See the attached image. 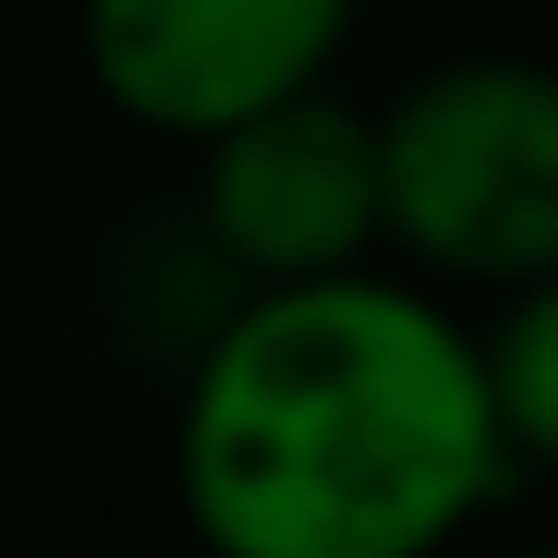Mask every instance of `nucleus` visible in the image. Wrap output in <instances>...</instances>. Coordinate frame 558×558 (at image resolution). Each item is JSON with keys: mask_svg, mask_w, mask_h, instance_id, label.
Instances as JSON below:
<instances>
[{"mask_svg": "<svg viewBox=\"0 0 558 558\" xmlns=\"http://www.w3.org/2000/svg\"><path fill=\"white\" fill-rule=\"evenodd\" d=\"M474 359H485V401L517 474H558V264L496 295V327L474 338Z\"/></svg>", "mask_w": 558, "mask_h": 558, "instance_id": "nucleus-5", "label": "nucleus"}, {"mask_svg": "<svg viewBox=\"0 0 558 558\" xmlns=\"http://www.w3.org/2000/svg\"><path fill=\"white\" fill-rule=\"evenodd\" d=\"M359 0H85V74L148 137H211L295 85H327Z\"/></svg>", "mask_w": 558, "mask_h": 558, "instance_id": "nucleus-4", "label": "nucleus"}, {"mask_svg": "<svg viewBox=\"0 0 558 558\" xmlns=\"http://www.w3.org/2000/svg\"><path fill=\"white\" fill-rule=\"evenodd\" d=\"M379 243L422 284H527L558 264V63L453 53L379 106Z\"/></svg>", "mask_w": 558, "mask_h": 558, "instance_id": "nucleus-2", "label": "nucleus"}, {"mask_svg": "<svg viewBox=\"0 0 558 558\" xmlns=\"http://www.w3.org/2000/svg\"><path fill=\"white\" fill-rule=\"evenodd\" d=\"M201 243L232 284H306L379 253V117L295 85L201 137Z\"/></svg>", "mask_w": 558, "mask_h": 558, "instance_id": "nucleus-3", "label": "nucleus"}, {"mask_svg": "<svg viewBox=\"0 0 558 558\" xmlns=\"http://www.w3.org/2000/svg\"><path fill=\"white\" fill-rule=\"evenodd\" d=\"M517 558H558V537H537V548H517Z\"/></svg>", "mask_w": 558, "mask_h": 558, "instance_id": "nucleus-6", "label": "nucleus"}, {"mask_svg": "<svg viewBox=\"0 0 558 558\" xmlns=\"http://www.w3.org/2000/svg\"><path fill=\"white\" fill-rule=\"evenodd\" d=\"M180 517L211 558H442L517 485L474 327L422 275L243 284L180 379Z\"/></svg>", "mask_w": 558, "mask_h": 558, "instance_id": "nucleus-1", "label": "nucleus"}]
</instances>
